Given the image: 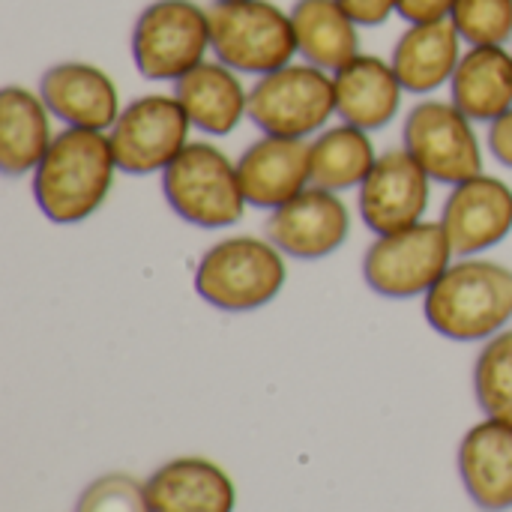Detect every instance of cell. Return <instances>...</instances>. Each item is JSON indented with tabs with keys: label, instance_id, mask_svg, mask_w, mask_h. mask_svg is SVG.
<instances>
[{
	"label": "cell",
	"instance_id": "8",
	"mask_svg": "<svg viewBox=\"0 0 512 512\" xmlns=\"http://www.w3.org/2000/svg\"><path fill=\"white\" fill-rule=\"evenodd\" d=\"M456 252L441 222H417L411 228L378 234L363 258L366 285L387 300L426 297L450 270Z\"/></svg>",
	"mask_w": 512,
	"mask_h": 512
},
{
	"label": "cell",
	"instance_id": "27",
	"mask_svg": "<svg viewBox=\"0 0 512 512\" xmlns=\"http://www.w3.org/2000/svg\"><path fill=\"white\" fill-rule=\"evenodd\" d=\"M75 512H153L147 501V486L138 483L129 474H105L93 480L78 504Z\"/></svg>",
	"mask_w": 512,
	"mask_h": 512
},
{
	"label": "cell",
	"instance_id": "20",
	"mask_svg": "<svg viewBox=\"0 0 512 512\" xmlns=\"http://www.w3.org/2000/svg\"><path fill=\"white\" fill-rule=\"evenodd\" d=\"M462 36L456 24L432 21V24H411L399 42L393 45L390 63L405 87V93H435L438 87L450 84L456 75V66L462 60Z\"/></svg>",
	"mask_w": 512,
	"mask_h": 512
},
{
	"label": "cell",
	"instance_id": "9",
	"mask_svg": "<svg viewBox=\"0 0 512 512\" xmlns=\"http://www.w3.org/2000/svg\"><path fill=\"white\" fill-rule=\"evenodd\" d=\"M402 141L435 183L456 186L477 174H486L474 120L453 99L417 102L405 117Z\"/></svg>",
	"mask_w": 512,
	"mask_h": 512
},
{
	"label": "cell",
	"instance_id": "22",
	"mask_svg": "<svg viewBox=\"0 0 512 512\" xmlns=\"http://www.w3.org/2000/svg\"><path fill=\"white\" fill-rule=\"evenodd\" d=\"M450 90L474 123L498 120L512 108V51L507 45H468Z\"/></svg>",
	"mask_w": 512,
	"mask_h": 512
},
{
	"label": "cell",
	"instance_id": "29",
	"mask_svg": "<svg viewBox=\"0 0 512 512\" xmlns=\"http://www.w3.org/2000/svg\"><path fill=\"white\" fill-rule=\"evenodd\" d=\"M360 27H378L396 12V0H339Z\"/></svg>",
	"mask_w": 512,
	"mask_h": 512
},
{
	"label": "cell",
	"instance_id": "28",
	"mask_svg": "<svg viewBox=\"0 0 512 512\" xmlns=\"http://www.w3.org/2000/svg\"><path fill=\"white\" fill-rule=\"evenodd\" d=\"M453 6L456 0H396V15H402L408 24H432L447 21Z\"/></svg>",
	"mask_w": 512,
	"mask_h": 512
},
{
	"label": "cell",
	"instance_id": "26",
	"mask_svg": "<svg viewBox=\"0 0 512 512\" xmlns=\"http://www.w3.org/2000/svg\"><path fill=\"white\" fill-rule=\"evenodd\" d=\"M450 21L468 45H507L512 39V0H456Z\"/></svg>",
	"mask_w": 512,
	"mask_h": 512
},
{
	"label": "cell",
	"instance_id": "17",
	"mask_svg": "<svg viewBox=\"0 0 512 512\" xmlns=\"http://www.w3.org/2000/svg\"><path fill=\"white\" fill-rule=\"evenodd\" d=\"M174 96L183 105L192 129L222 138L231 135L243 117H249V90L240 72L222 60H204L180 81H174Z\"/></svg>",
	"mask_w": 512,
	"mask_h": 512
},
{
	"label": "cell",
	"instance_id": "4",
	"mask_svg": "<svg viewBox=\"0 0 512 512\" xmlns=\"http://www.w3.org/2000/svg\"><path fill=\"white\" fill-rule=\"evenodd\" d=\"M162 192L168 207L198 228H228L243 219L249 204L237 162L207 141H189L180 150V156L162 171Z\"/></svg>",
	"mask_w": 512,
	"mask_h": 512
},
{
	"label": "cell",
	"instance_id": "19",
	"mask_svg": "<svg viewBox=\"0 0 512 512\" xmlns=\"http://www.w3.org/2000/svg\"><path fill=\"white\" fill-rule=\"evenodd\" d=\"M459 474L480 510L512 507V426L483 420L459 444Z\"/></svg>",
	"mask_w": 512,
	"mask_h": 512
},
{
	"label": "cell",
	"instance_id": "24",
	"mask_svg": "<svg viewBox=\"0 0 512 512\" xmlns=\"http://www.w3.org/2000/svg\"><path fill=\"white\" fill-rule=\"evenodd\" d=\"M375 162V144L360 126L339 123L312 138V186L330 192L360 189Z\"/></svg>",
	"mask_w": 512,
	"mask_h": 512
},
{
	"label": "cell",
	"instance_id": "15",
	"mask_svg": "<svg viewBox=\"0 0 512 512\" xmlns=\"http://www.w3.org/2000/svg\"><path fill=\"white\" fill-rule=\"evenodd\" d=\"M39 96L57 120L75 129L108 132L123 111L114 78L84 60L48 66L39 78Z\"/></svg>",
	"mask_w": 512,
	"mask_h": 512
},
{
	"label": "cell",
	"instance_id": "1",
	"mask_svg": "<svg viewBox=\"0 0 512 512\" xmlns=\"http://www.w3.org/2000/svg\"><path fill=\"white\" fill-rule=\"evenodd\" d=\"M117 171L108 132L66 126L33 171V198L48 222L78 225L105 204Z\"/></svg>",
	"mask_w": 512,
	"mask_h": 512
},
{
	"label": "cell",
	"instance_id": "6",
	"mask_svg": "<svg viewBox=\"0 0 512 512\" xmlns=\"http://www.w3.org/2000/svg\"><path fill=\"white\" fill-rule=\"evenodd\" d=\"M336 114L333 72L312 63H288L249 87V120L264 135L306 138L327 129Z\"/></svg>",
	"mask_w": 512,
	"mask_h": 512
},
{
	"label": "cell",
	"instance_id": "23",
	"mask_svg": "<svg viewBox=\"0 0 512 512\" xmlns=\"http://www.w3.org/2000/svg\"><path fill=\"white\" fill-rule=\"evenodd\" d=\"M297 54L327 72L342 69L360 51V24L339 0H297L291 6Z\"/></svg>",
	"mask_w": 512,
	"mask_h": 512
},
{
	"label": "cell",
	"instance_id": "30",
	"mask_svg": "<svg viewBox=\"0 0 512 512\" xmlns=\"http://www.w3.org/2000/svg\"><path fill=\"white\" fill-rule=\"evenodd\" d=\"M489 150L501 165L512 168V108L489 123Z\"/></svg>",
	"mask_w": 512,
	"mask_h": 512
},
{
	"label": "cell",
	"instance_id": "12",
	"mask_svg": "<svg viewBox=\"0 0 512 512\" xmlns=\"http://www.w3.org/2000/svg\"><path fill=\"white\" fill-rule=\"evenodd\" d=\"M438 222L444 225L456 258H474L510 237L512 186L492 174L456 183Z\"/></svg>",
	"mask_w": 512,
	"mask_h": 512
},
{
	"label": "cell",
	"instance_id": "2",
	"mask_svg": "<svg viewBox=\"0 0 512 512\" xmlns=\"http://www.w3.org/2000/svg\"><path fill=\"white\" fill-rule=\"evenodd\" d=\"M423 312L450 342H489L512 321V270L486 258L453 261L423 297Z\"/></svg>",
	"mask_w": 512,
	"mask_h": 512
},
{
	"label": "cell",
	"instance_id": "5",
	"mask_svg": "<svg viewBox=\"0 0 512 512\" xmlns=\"http://www.w3.org/2000/svg\"><path fill=\"white\" fill-rule=\"evenodd\" d=\"M216 60L240 75H267L297 57L291 12L270 0H216L210 6Z\"/></svg>",
	"mask_w": 512,
	"mask_h": 512
},
{
	"label": "cell",
	"instance_id": "18",
	"mask_svg": "<svg viewBox=\"0 0 512 512\" xmlns=\"http://www.w3.org/2000/svg\"><path fill=\"white\" fill-rule=\"evenodd\" d=\"M144 486L153 512H234L237 504L231 477L198 456L165 462Z\"/></svg>",
	"mask_w": 512,
	"mask_h": 512
},
{
	"label": "cell",
	"instance_id": "3",
	"mask_svg": "<svg viewBox=\"0 0 512 512\" xmlns=\"http://www.w3.org/2000/svg\"><path fill=\"white\" fill-rule=\"evenodd\" d=\"M285 282V252L261 237L219 240L195 270L198 297L222 312H255L273 303Z\"/></svg>",
	"mask_w": 512,
	"mask_h": 512
},
{
	"label": "cell",
	"instance_id": "14",
	"mask_svg": "<svg viewBox=\"0 0 512 512\" xmlns=\"http://www.w3.org/2000/svg\"><path fill=\"white\" fill-rule=\"evenodd\" d=\"M237 174L252 207L276 210L312 186V141L261 135L237 159Z\"/></svg>",
	"mask_w": 512,
	"mask_h": 512
},
{
	"label": "cell",
	"instance_id": "11",
	"mask_svg": "<svg viewBox=\"0 0 512 512\" xmlns=\"http://www.w3.org/2000/svg\"><path fill=\"white\" fill-rule=\"evenodd\" d=\"M351 231V216L339 192L309 186L288 204L270 210L264 234L288 258L318 261L342 249Z\"/></svg>",
	"mask_w": 512,
	"mask_h": 512
},
{
	"label": "cell",
	"instance_id": "21",
	"mask_svg": "<svg viewBox=\"0 0 512 512\" xmlns=\"http://www.w3.org/2000/svg\"><path fill=\"white\" fill-rule=\"evenodd\" d=\"M51 111L45 99L27 87L0 90V171L6 177L33 174L54 144Z\"/></svg>",
	"mask_w": 512,
	"mask_h": 512
},
{
	"label": "cell",
	"instance_id": "16",
	"mask_svg": "<svg viewBox=\"0 0 512 512\" xmlns=\"http://www.w3.org/2000/svg\"><path fill=\"white\" fill-rule=\"evenodd\" d=\"M336 114L342 123L366 132L384 129L402 108V81L390 60L375 54H357L351 63L333 72Z\"/></svg>",
	"mask_w": 512,
	"mask_h": 512
},
{
	"label": "cell",
	"instance_id": "7",
	"mask_svg": "<svg viewBox=\"0 0 512 512\" xmlns=\"http://www.w3.org/2000/svg\"><path fill=\"white\" fill-rule=\"evenodd\" d=\"M207 51L210 9L195 0H153L132 27V60L147 81H180Z\"/></svg>",
	"mask_w": 512,
	"mask_h": 512
},
{
	"label": "cell",
	"instance_id": "10",
	"mask_svg": "<svg viewBox=\"0 0 512 512\" xmlns=\"http://www.w3.org/2000/svg\"><path fill=\"white\" fill-rule=\"evenodd\" d=\"M189 117L174 93L132 99L108 129L117 168L132 177L162 174L189 144Z\"/></svg>",
	"mask_w": 512,
	"mask_h": 512
},
{
	"label": "cell",
	"instance_id": "25",
	"mask_svg": "<svg viewBox=\"0 0 512 512\" xmlns=\"http://www.w3.org/2000/svg\"><path fill=\"white\" fill-rule=\"evenodd\" d=\"M474 393L489 420L512 426V330L492 336L474 366Z\"/></svg>",
	"mask_w": 512,
	"mask_h": 512
},
{
	"label": "cell",
	"instance_id": "13",
	"mask_svg": "<svg viewBox=\"0 0 512 512\" xmlns=\"http://www.w3.org/2000/svg\"><path fill=\"white\" fill-rule=\"evenodd\" d=\"M432 177L405 150H387L360 186V216L369 231L393 234L423 222Z\"/></svg>",
	"mask_w": 512,
	"mask_h": 512
}]
</instances>
